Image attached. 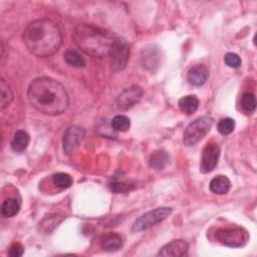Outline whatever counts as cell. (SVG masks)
Wrapping results in <instances>:
<instances>
[{
	"label": "cell",
	"instance_id": "obj_10",
	"mask_svg": "<svg viewBox=\"0 0 257 257\" xmlns=\"http://www.w3.org/2000/svg\"><path fill=\"white\" fill-rule=\"evenodd\" d=\"M220 157V148L215 143H209L203 150L202 158L200 162V171L204 174L212 172L217 164Z\"/></svg>",
	"mask_w": 257,
	"mask_h": 257
},
{
	"label": "cell",
	"instance_id": "obj_7",
	"mask_svg": "<svg viewBox=\"0 0 257 257\" xmlns=\"http://www.w3.org/2000/svg\"><path fill=\"white\" fill-rule=\"evenodd\" d=\"M217 240L228 247H242L249 240V234L242 227H233L220 229L216 232Z\"/></svg>",
	"mask_w": 257,
	"mask_h": 257
},
{
	"label": "cell",
	"instance_id": "obj_15",
	"mask_svg": "<svg viewBox=\"0 0 257 257\" xmlns=\"http://www.w3.org/2000/svg\"><path fill=\"white\" fill-rule=\"evenodd\" d=\"M29 142H30L29 135L25 131L19 130L13 136V139L11 141V149L15 153H22L27 149Z\"/></svg>",
	"mask_w": 257,
	"mask_h": 257
},
{
	"label": "cell",
	"instance_id": "obj_3",
	"mask_svg": "<svg viewBox=\"0 0 257 257\" xmlns=\"http://www.w3.org/2000/svg\"><path fill=\"white\" fill-rule=\"evenodd\" d=\"M114 38L108 30L87 23L78 24L73 32L75 44L86 54L93 57L108 55Z\"/></svg>",
	"mask_w": 257,
	"mask_h": 257
},
{
	"label": "cell",
	"instance_id": "obj_20",
	"mask_svg": "<svg viewBox=\"0 0 257 257\" xmlns=\"http://www.w3.org/2000/svg\"><path fill=\"white\" fill-rule=\"evenodd\" d=\"M64 59L66 63H68L71 66L74 67H84L85 65V60L84 58L75 50H66L64 53Z\"/></svg>",
	"mask_w": 257,
	"mask_h": 257
},
{
	"label": "cell",
	"instance_id": "obj_19",
	"mask_svg": "<svg viewBox=\"0 0 257 257\" xmlns=\"http://www.w3.org/2000/svg\"><path fill=\"white\" fill-rule=\"evenodd\" d=\"M13 99V92L10 85L5 81V79H0V107L5 108L10 104Z\"/></svg>",
	"mask_w": 257,
	"mask_h": 257
},
{
	"label": "cell",
	"instance_id": "obj_16",
	"mask_svg": "<svg viewBox=\"0 0 257 257\" xmlns=\"http://www.w3.org/2000/svg\"><path fill=\"white\" fill-rule=\"evenodd\" d=\"M170 161V157L164 150H157L155 151L150 157V166L151 168L160 171L163 170Z\"/></svg>",
	"mask_w": 257,
	"mask_h": 257
},
{
	"label": "cell",
	"instance_id": "obj_24",
	"mask_svg": "<svg viewBox=\"0 0 257 257\" xmlns=\"http://www.w3.org/2000/svg\"><path fill=\"white\" fill-rule=\"evenodd\" d=\"M241 103L246 111H253L256 108L255 95L252 92H244L241 98Z\"/></svg>",
	"mask_w": 257,
	"mask_h": 257
},
{
	"label": "cell",
	"instance_id": "obj_22",
	"mask_svg": "<svg viewBox=\"0 0 257 257\" xmlns=\"http://www.w3.org/2000/svg\"><path fill=\"white\" fill-rule=\"evenodd\" d=\"M52 182L59 189H67L73 183L72 178L66 173H56V174H54L52 176Z\"/></svg>",
	"mask_w": 257,
	"mask_h": 257
},
{
	"label": "cell",
	"instance_id": "obj_9",
	"mask_svg": "<svg viewBox=\"0 0 257 257\" xmlns=\"http://www.w3.org/2000/svg\"><path fill=\"white\" fill-rule=\"evenodd\" d=\"M84 134V128L78 124L70 125L65 130L62 138V147L65 154L70 155L75 152L80 145Z\"/></svg>",
	"mask_w": 257,
	"mask_h": 257
},
{
	"label": "cell",
	"instance_id": "obj_13",
	"mask_svg": "<svg viewBox=\"0 0 257 257\" xmlns=\"http://www.w3.org/2000/svg\"><path fill=\"white\" fill-rule=\"evenodd\" d=\"M209 187L212 193L218 194V195H224L230 191L231 182L226 176L219 175L214 177L211 180Z\"/></svg>",
	"mask_w": 257,
	"mask_h": 257
},
{
	"label": "cell",
	"instance_id": "obj_18",
	"mask_svg": "<svg viewBox=\"0 0 257 257\" xmlns=\"http://www.w3.org/2000/svg\"><path fill=\"white\" fill-rule=\"evenodd\" d=\"M20 209V204L14 198H7L1 205V214L5 218H11L15 216Z\"/></svg>",
	"mask_w": 257,
	"mask_h": 257
},
{
	"label": "cell",
	"instance_id": "obj_17",
	"mask_svg": "<svg viewBox=\"0 0 257 257\" xmlns=\"http://www.w3.org/2000/svg\"><path fill=\"white\" fill-rule=\"evenodd\" d=\"M199 106V99L196 95H185L180 98L179 100V107L180 109L187 113V114H192L194 113Z\"/></svg>",
	"mask_w": 257,
	"mask_h": 257
},
{
	"label": "cell",
	"instance_id": "obj_26",
	"mask_svg": "<svg viewBox=\"0 0 257 257\" xmlns=\"http://www.w3.org/2000/svg\"><path fill=\"white\" fill-rule=\"evenodd\" d=\"M224 61L227 66L231 68H238L241 65V58L239 57L238 54L233 53V52H228L225 54Z\"/></svg>",
	"mask_w": 257,
	"mask_h": 257
},
{
	"label": "cell",
	"instance_id": "obj_1",
	"mask_svg": "<svg viewBox=\"0 0 257 257\" xmlns=\"http://www.w3.org/2000/svg\"><path fill=\"white\" fill-rule=\"evenodd\" d=\"M27 96L30 104L35 109L48 115L64 112L69 103L65 87L59 81L45 76L31 81Z\"/></svg>",
	"mask_w": 257,
	"mask_h": 257
},
{
	"label": "cell",
	"instance_id": "obj_25",
	"mask_svg": "<svg viewBox=\"0 0 257 257\" xmlns=\"http://www.w3.org/2000/svg\"><path fill=\"white\" fill-rule=\"evenodd\" d=\"M108 188L113 193H124L133 190L135 187L131 184H126L122 182H112V183H109Z\"/></svg>",
	"mask_w": 257,
	"mask_h": 257
},
{
	"label": "cell",
	"instance_id": "obj_4",
	"mask_svg": "<svg viewBox=\"0 0 257 257\" xmlns=\"http://www.w3.org/2000/svg\"><path fill=\"white\" fill-rule=\"evenodd\" d=\"M213 125V118L209 115H203L193 120L185 130L183 142L186 146H194L200 142Z\"/></svg>",
	"mask_w": 257,
	"mask_h": 257
},
{
	"label": "cell",
	"instance_id": "obj_21",
	"mask_svg": "<svg viewBox=\"0 0 257 257\" xmlns=\"http://www.w3.org/2000/svg\"><path fill=\"white\" fill-rule=\"evenodd\" d=\"M110 126L113 131L116 132H126L131 126V120L125 115L117 114L111 119Z\"/></svg>",
	"mask_w": 257,
	"mask_h": 257
},
{
	"label": "cell",
	"instance_id": "obj_14",
	"mask_svg": "<svg viewBox=\"0 0 257 257\" xmlns=\"http://www.w3.org/2000/svg\"><path fill=\"white\" fill-rule=\"evenodd\" d=\"M100 246L104 251L113 252L121 248V237L116 233H107L100 240Z\"/></svg>",
	"mask_w": 257,
	"mask_h": 257
},
{
	"label": "cell",
	"instance_id": "obj_23",
	"mask_svg": "<svg viewBox=\"0 0 257 257\" xmlns=\"http://www.w3.org/2000/svg\"><path fill=\"white\" fill-rule=\"evenodd\" d=\"M218 132L222 135H229L231 134L235 128V120L231 117H225L222 118L217 125Z\"/></svg>",
	"mask_w": 257,
	"mask_h": 257
},
{
	"label": "cell",
	"instance_id": "obj_12",
	"mask_svg": "<svg viewBox=\"0 0 257 257\" xmlns=\"http://www.w3.org/2000/svg\"><path fill=\"white\" fill-rule=\"evenodd\" d=\"M209 77V70L203 64H197L192 66L187 74L188 81L195 86H200L204 84Z\"/></svg>",
	"mask_w": 257,
	"mask_h": 257
},
{
	"label": "cell",
	"instance_id": "obj_27",
	"mask_svg": "<svg viewBox=\"0 0 257 257\" xmlns=\"http://www.w3.org/2000/svg\"><path fill=\"white\" fill-rule=\"evenodd\" d=\"M24 253V247L20 243H13L8 251V255L11 257H20Z\"/></svg>",
	"mask_w": 257,
	"mask_h": 257
},
{
	"label": "cell",
	"instance_id": "obj_6",
	"mask_svg": "<svg viewBox=\"0 0 257 257\" xmlns=\"http://www.w3.org/2000/svg\"><path fill=\"white\" fill-rule=\"evenodd\" d=\"M171 213L172 209L169 207H160L152 211H149L134 222L132 230L134 232L145 231L151 228L152 226H155L156 224L167 219L171 215Z\"/></svg>",
	"mask_w": 257,
	"mask_h": 257
},
{
	"label": "cell",
	"instance_id": "obj_2",
	"mask_svg": "<svg viewBox=\"0 0 257 257\" xmlns=\"http://www.w3.org/2000/svg\"><path fill=\"white\" fill-rule=\"evenodd\" d=\"M23 42L35 56L47 57L56 52L62 43V34L56 23L49 19H37L23 31Z\"/></svg>",
	"mask_w": 257,
	"mask_h": 257
},
{
	"label": "cell",
	"instance_id": "obj_11",
	"mask_svg": "<svg viewBox=\"0 0 257 257\" xmlns=\"http://www.w3.org/2000/svg\"><path fill=\"white\" fill-rule=\"evenodd\" d=\"M189 249V244L184 240H174L166 245H164L159 253L158 256H165V257H181L187 254Z\"/></svg>",
	"mask_w": 257,
	"mask_h": 257
},
{
	"label": "cell",
	"instance_id": "obj_8",
	"mask_svg": "<svg viewBox=\"0 0 257 257\" xmlns=\"http://www.w3.org/2000/svg\"><path fill=\"white\" fill-rule=\"evenodd\" d=\"M144 90L139 85H132L120 92L114 101V107L118 110H127L137 104L142 96Z\"/></svg>",
	"mask_w": 257,
	"mask_h": 257
},
{
	"label": "cell",
	"instance_id": "obj_5",
	"mask_svg": "<svg viewBox=\"0 0 257 257\" xmlns=\"http://www.w3.org/2000/svg\"><path fill=\"white\" fill-rule=\"evenodd\" d=\"M109 65L112 72L122 70L130 58V44L122 37H115L109 50Z\"/></svg>",
	"mask_w": 257,
	"mask_h": 257
}]
</instances>
